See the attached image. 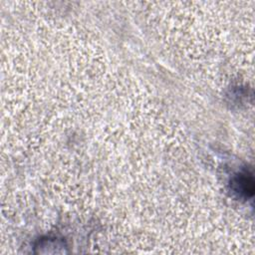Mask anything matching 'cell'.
Segmentation results:
<instances>
[{
    "mask_svg": "<svg viewBox=\"0 0 255 255\" xmlns=\"http://www.w3.org/2000/svg\"><path fill=\"white\" fill-rule=\"evenodd\" d=\"M230 189L239 198L247 199L254 193V179L251 172L243 170L236 173L230 180Z\"/></svg>",
    "mask_w": 255,
    "mask_h": 255,
    "instance_id": "1",
    "label": "cell"
}]
</instances>
